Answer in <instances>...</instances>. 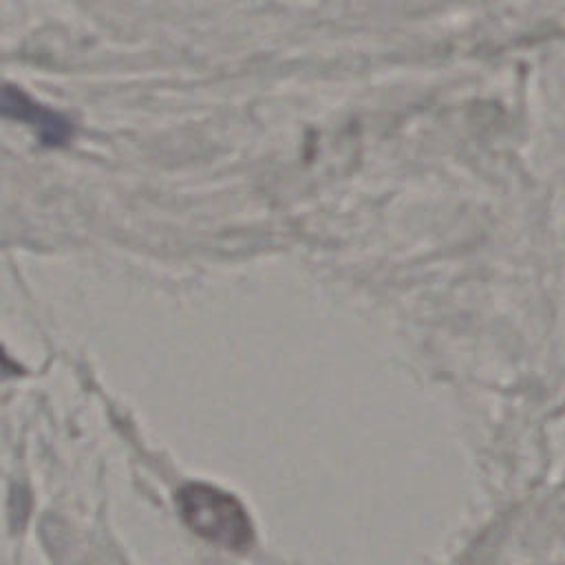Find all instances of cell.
<instances>
[{"label":"cell","instance_id":"6da1fadb","mask_svg":"<svg viewBox=\"0 0 565 565\" xmlns=\"http://www.w3.org/2000/svg\"><path fill=\"white\" fill-rule=\"evenodd\" d=\"M183 521L203 539L227 550H245L254 539L247 512L225 490L207 483H188L177 492Z\"/></svg>","mask_w":565,"mask_h":565},{"label":"cell","instance_id":"7a4b0ae2","mask_svg":"<svg viewBox=\"0 0 565 565\" xmlns=\"http://www.w3.org/2000/svg\"><path fill=\"white\" fill-rule=\"evenodd\" d=\"M0 115L29 124L46 146H60L73 135L66 117L33 102L15 86H0Z\"/></svg>","mask_w":565,"mask_h":565}]
</instances>
